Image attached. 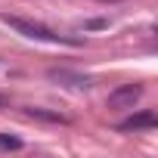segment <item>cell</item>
Masks as SVG:
<instances>
[{"label": "cell", "mask_w": 158, "mask_h": 158, "mask_svg": "<svg viewBox=\"0 0 158 158\" xmlns=\"http://www.w3.org/2000/svg\"><path fill=\"white\" fill-rule=\"evenodd\" d=\"M109 22L106 19H90V22H84V28H106Z\"/></svg>", "instance_id": "cell-7"}, {"label": "cell", "mask_w": 158, "mask_h": 158, "mask_svg": "<svg viewBox=\"0 0 158 158\" xmlns=\"http://www.w3.org/2000/svg\"><path fill=\"white\" fill-rule=\"evenodd\" d=\"M31 118H37V121H50V124H68V118L65 115H59V112H50V109H37V106H31V109H25Z\"/></svg>", "instance_id": "cell-5"}, {"label": "cell", "mask_w": 158, "mask_h": 158, "mask_svg": "<svg viewBox=\"0 0 158 158\" xmlns=\"http://www.w3.org/2000/svg\"><path fill=\"white\" fill-rule=\"evenodd\" d=\"M155 124H158V115H155V112H136V115H130L127 121H121L118 130H124V133H130V130H152Z\"/></svg>", "instance_id": "cell-4"}, {"label": "cell", "mask_w": 158, "mask_h": 158, "mask_svg": "<svg viewBox=\"0 0 158 158\" xmlns=\"http://www.w3.org/2000/svg\"><path fill=\"white\" fill-rule=\"evenodd\" d=\"M25 143L19 136H10V133H0V152H19Z\"/></svg>", "instance_id": "cell-6"}, {"label": "cell", "mask_w": 158, "mask_h": 158, "mask_svg": "<svg viewBox=\"0 0 158 158\" xmlns=\"http://www.w3.org/2000/svg\"><path fill=\"white\" fill-rule=\"evenodd\" d=\"M143 96V87L139 84H121L109 93V109H133Z\"/></svg>", "instance_id": "cell-3"}, {"label": "cell", "mask_w": 158, "mask_h": 158, "mask_svg": "<svg viewBox=\"0 0 158 158\" xmlns=\"http://www.w3.org/2000/svg\"><path fill=\"white\" fill-rule=\"evenodd\" d=\"M0 109H3V99H0Z\"/></svg>", "instance_id": "cell-8"}, {"label": "cell", "mask_w": 158, "mask_h": 158, "mask_svg": "<svg viewBox=\"0 0 158 158\" xmlns=\"http://www.w3.org/2000/svg\"><path fill=\"white\" fill-rule=\"evenodd\" d=\"M47 77L56 81V84H62V87H71V90H90L93 87V77H87L81 71H71V68H50Z\"/></svg>", "instance_id": "cell-2"}, {"label": "cell", "mask_w": 158, "mask_h": 158, "mask_svg": "<svg viewBox=\"0 0 158 158\" xmlns=\"http://www.w3.org/2000/svg\"><path fill=\"white\" fill-rule=\"evenodd\" d=\"M0 22L16 28L19 34L31 37V40H47V44H68V47H81L77 37H68V34H56L53 28L40 25V22H31V19H22V16H0Z\"/></svg>", "instance_id": "cell-1"}]
</instances>
